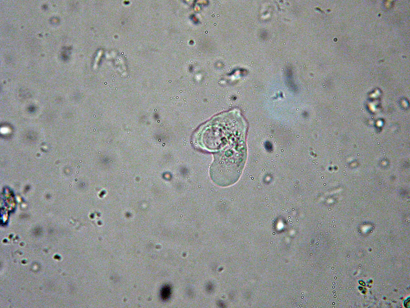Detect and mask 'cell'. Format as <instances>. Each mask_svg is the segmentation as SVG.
<instances>
[{
	"label": "cell",
	"mask_w": 410,
	"mask_h": 308,
	"mask_svg": "<svg viewBox=\"0 0 410 308\" xmlns=\"http://www.w3.org/2000/svg\"><path fill=\"white\" fill-rule=\"evenodd\" d=\"M244 130L240 113L232 111L214 118L201 127L196 135V141L202 148L214 150L243 140Z\"/></svg>",
	"instance_id": "cell-1"
},
{
	"label": "cell",
	"mask_w": 410,
	"mask_h": 308,
	"mask_svg": "<svg viewBox=\"0 0 410 308\" xmlns=\"http://www.w3.org/2000/svg\"><path fill=\"white\" fill-rule=\"evenodd\" d=\"M245 155V148L242 144L217 155L211 169L213 181L223 185L234 183L240 174Z\"/></svg>",
	"instance_id": "cell-2"
}]
</instances>
